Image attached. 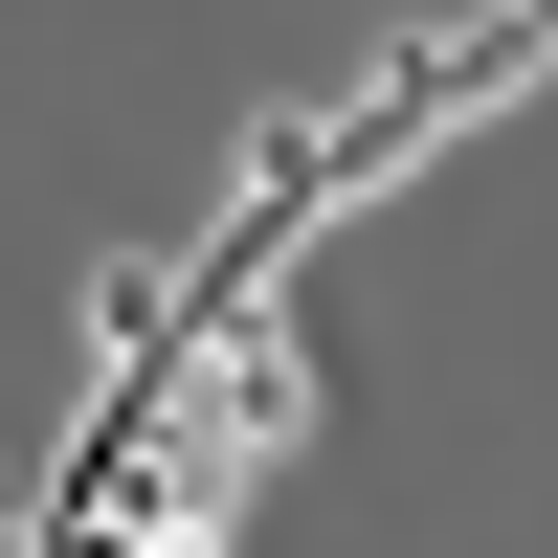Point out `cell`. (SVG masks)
<instances>
[{"instance_id":"1","label":"cell","mask_w":558,"mask_h":558,"mask_svg":"<svg viewBox=\"0 0 558 558\" xmlns=\"http://www.w3.org/2000/svg\"><path fill=\"white\" fill-rule=\"evenodd\" d=\"M536 68H558V0H470V23L425 45V68H357L313 134H268V157H246V223H291L313 179H402L425 134H470L492 89H536Z\"/></svg>"},{"instance_id":"2","label":"cell","mask_w":558,"mask_h":558,"mask_svg":"<svg viewBox=\"0 0 558 558\" xmlns=\"http://www.w3.org/2000/svg\"><path fill=\"white\" fill-rule=\"evenodd\" d=\"M179 336V268H112V291H89V357H112V380H134V357H157Z\"/></svg>"}]
</instances>
